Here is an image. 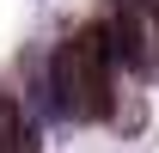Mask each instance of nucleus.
Here are the masks:
<instances>
[{"label": "nucleus", "mask_w": 159, "mask_h": 153, "mask_svg": "<svg viewBox=\"0 0 159 153\" xmlns=\"http://www.w3.org/2000/svg\"><path fill=\"white\" fill-rule=\"evenodd\" d=\"M110 129H116L122 141H135V135L147 129V92H141L129 74H116V92H110Z\"/></svg>", "instance_id": "4"}, {"label": "nucleus", "mask_w": 159, "mask_h": 153, "mask_svg": "<svg viewBox=\"0 0 159 153\" xmlns=\"http://www.w3.org/2000/svg\"><path fill=\"white\" fill-rule=\"evenodd\" d=\"M116 55H110V37L104 25H80L55 43L49 55V92H55V110L67 123H110V92H116Z\"/></svg>", "instance_id": "1"}, {"label": "nucleus", "mask_w": 159, "mask_h": 153, "mask_svg": "<svg viewBox=\"0 0 159 153\" xmlns=\"http://www.w3.org/2000/svg\"><path fill=\"white\" fill-rule=\"evenodd\" d=\"M0 153H43V135L12 92H0Z\"/></svg>", "instance_id": "3"}, {"label": "nucleus", "mask_w": 159, "mask_h": 153, "mask_svg": "<svg viewBox=\"0 0 159 153\" xmlns=\"http://www.w3.org/2000/svg\"><path fill=\"white\" fill-rule=\"evenodd\" d=\"M104 37H110V55L129 80H159V0H116L104 12Z\"/></svg>", "instance_id": "2"}]
</instances>
